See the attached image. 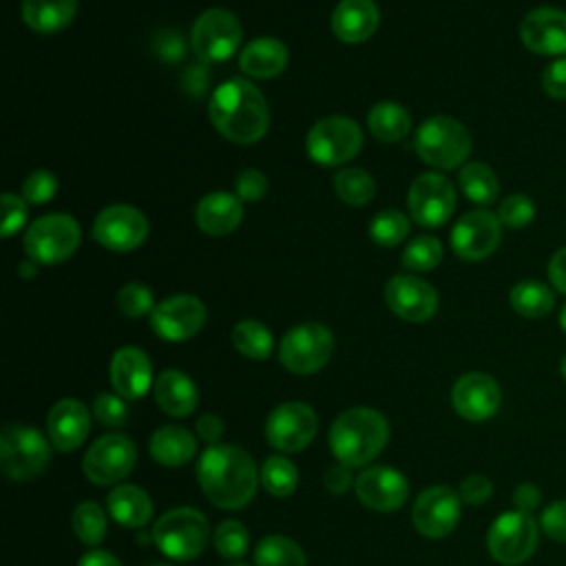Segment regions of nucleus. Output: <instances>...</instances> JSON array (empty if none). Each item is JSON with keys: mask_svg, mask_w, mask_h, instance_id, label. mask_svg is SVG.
Segmentation results:
<instances>
[{"mask_svg": "<svg viewBox=\"0 0 566 566\" xmlns=\"http://www.w3.org/2000/svg\"><path fill=\"white\" fill-rule=\"evenodd\" d=\"M491 493H493V484H491V480L486 478V475H480V473H473V475H469V478H464L462 480V484H460V500L462 502H467V504H482V502H486L489 497H491Z\"/></svg>", "mask_w": 566, "mask_h": 566, "instance_id": "51", "label": "nucleus"}, {"mask_svg": "<svg viewBox=\"0 0 566 566\" xmlns=\"http://www.w3.org/2000/svg\"><path fill=\"white\" fill-rule=\"evenodd\" d=\"M502 402V391L495 378L482 371L460 376L451 389V405L458 416L471 422H482L495 416Z\"/></svg>", "mask_w": 566, "mask_h": 566, "instance_id": "20", "label": "nucleus"}, {"mask_svg": "<svg viewBox=\"0 0 566 566\" xmlns=\"http://www.w3.org/2000/svg\"><path fill=\"white\" fill-rule=\"evenodd\" d=\"M385 301L389 310L409 321H429L438 310V292L424 279L413 274H398L385 285Z\"/></svg>", "mask_w": 566, "mask_h": 566, "instance_id": "19", "label": "nucleus"}, {"mask_svg": "<svg viewBox=\"0 0 566 566\" xmlns=\"http://www.w3.org/2000/svg\"><path fill=\"white\" fill-rule=\"evenodd\" d=\"M559 371H562V376H564V380H566V356H564L562 363H559Z\"/></svg>", "mask_w": 566, "mask_h": 566, "instance_id": "59", "label": "nucleus"}, {"mask_svg": "<svg viewBox=\"0 0 566 566\" xmlns=\"http://www.w3.org/2000/svg\"><path fill=\"white\" fill-rule=\"evenodd\" d=\"M352 467L338 462L325 471V486L334 495H343L352 486Z\"/></svg>", "mask_w": 566, "mask_h": 566, "instance_id": "52", "label": "nucleus"}, {"mask_svg": "<svg viewBox=\"0 0 566 566\" xmlns=\"http://www.w3.org/2000/svg\"><path fill=\"white\" fill-rule=\"evenodd\" d=\"M460 188L467 195V199H471L478 206H489L495 201L497 192H500V181L497 175L493 172L491 166L482 164V161H471L464 164L460 168Z\"/></svg>", "mask_w": 566, "mask_h": 566, "instance_id": "34", "label": "nucleus"}, {"mask_svg": "<svg viewBox=\"0 0 566 566\" xmlns=\"http://www.w3.org/2000/svg\"><path fill=\"white\" fill-rule=\"evenodd\" d=\"M287 49L276 38H256L248 42L239 55V66L256 80L276 77L287 66Z\"/></svg>", "mask_w": 566, "mask_h": 566, "instance_id": "28", "label": "nucleus"}, {"mask_svg": "<svg viewBox=\"0 0 566 566\" xmlns=\"http://www.w3.org/2000/svg\"><path fill=\"white\" fill-rule=\"evenodd\" d=\"M214 548L221 557L226 559H237L243 557L250 544L248 528L239 520H226L214 528Z\"/></svg>", "mask_w": 566, "mask_h": 566, "instance_id": "42", "label": "nucleus"}, {"mask_svg": "<svg viewBox=\"0 0 566 566\" xmlns=\"http://www.w3.org/2000/svg\"><path fill=\"white\" fill-rule=\"evenodd\" d=\"M243 29L234 13L221 7L206 9L192 24L190 46L201 62H223L241 44Z\"/></svg>", "mask_w": 566, "mask_h": 566, "instance_id": "10", "label": "nucleus"}, {"mask_svg": "<svg viewBox=\"0 0 566 566\" xmlns=\"http://www.w3.org/2000/svg\"><path fill=\"white\" fill-rule=\"evenodd\" d=\"M542 88L553 99H566V57H555L542 71Z\"/></svg>", "mask_w": 566, "mask_h": 566, "instance_id": "49", "label": "nucleus"}, {"mask_svg": "<svg viewBox=\"0 0 566 566\" xmlns=\"http://www.w3.org/2000/svg\"><path fill=\"white\" fill-rule=\"evenodd\" d=\"M57 192V179L46 168H38L29 172V177L22 181V195L27 203L42 206Z\"/></svg>", "mask_w": 566, "mask_h": 566, "instance_id": "45", "label": "nucleus"}, {"mask_svg": "<svg viewBox=\"0 0 566 566\" xmlns=\"http://www.w3.org/2000/svg\"><path fill=\"white\" fill-rule=\"evenodd\" d=\"M153 539L164 555L188 562L206 548L210 539V526L201 511L192 506H177L166 511L155 522Z\"/></svg>", "mask_w": 566, "mask_h": 566, "instance_id": "6", "label": "nucleus"}, {"mask_svg": "<svg viewBox=\"0 0 566 566\" xmlns=\"http://www.w3.org/2000/svg\"><path fill=\"white\" fill-rule=\"evenodd\" d=\"M509 301H511V307L520 316L542 318V316L551 314V310L555 307V292L546 283L526 279V281H520L511 287Z\"/></svg>", "mask_w": 566, "mask_h": 566, "instance_id": "32", "label": "nucleus"}, {"mask_svg": "<svg viewBox=\"0 0 566 566\" xmlns=\"http://www.w3.org/2000/svg\"><path fill=\"white\" fill-rule=\"evenodd\" d=\"M334 352V336L323 323H303L292 327L279 347L283 367L292 374H314L329 360Z\"/></svg>", "mask_w": 566, "mask_h": 566, "instance_id": "11", "label": "nucleus"}, {"mask_svg": "<svg viewBox=\"0 0 566 566\" xmlns=\"http://www.w3.org/2000/svg\"><path fill=\"white\" fill-rule=\"evenodd\" d=\"M559 327L566 332V303H564L562 310H559Z\"/></svg>", "mask_w": 566, "mask_h": 566, "instance_id": "58", "label": "nucleus"}, {"mask_svg": "<svg viewBox=\"0 0 566 566\" xmlns=\"http://www.w3.org/2000/svg\"><path fill=\"white\" fill-rule=\"evenodd\" d=\"M548 279L553 290L566 294V245L559 248L548 261Z\"/></svg>", "mask_w": 566, "mask_h": 566, "instance_id": "54", "label": "nucleus"}, {"mask_svg": "<svg viewBox=\"0 0 566 566\" xmlns=\"http://www.w3.org/2000/svg\"><path fill=\"white\" fill-rule=\"evenodd\" d=\"M77 13V0H24L22 18L38 33H57L71 24Z\"/></svg>", "mask_w": 566, "mask_h": 566, "instance_id": "31", "label": "nucleus"}, {"mask_svg": "<svg viewBox=\"0 0 566 566\" xmlns=\"http://www.w3.org/2000/svg\"><path fill=\"white\" fill-rule=\"evenodd\" d=\"M539 500H542V493L535 484L531 482H522L515 486L513 491V504L517 511H524V513H533L537 506H539Z\"/></svg>", "mask_w": 566, "mask_h": 566, "instance_id": "53", "label": "nucleus"}, {"mask_svg": "<svg viewBox=\"0 0 566 566\" xmlns=\"http://www.w3.org/2000/svg\"><path fill=\"white\" fill-rule=\"evenodd\" d=\"M389 440L387 418L371 407H352L329 427V449L347 467L371 462Z\"/></svg>", "mask_w": 566, "mask_h": 566, "instance_id": "3", "label": "nucleus"}, {"mask_svg": "<svg viewBox=\"0 0 566 566\" xmlns=\"http://www.w3.org/2000/svg\"><path fill=\"white\" fill-rule=\"evenodd\" d=\"M137 462L135 442L124 433H106L97 438L82 460V471L93 484H115L124 480Z\"/></svg>", "mask_w": 566, "mask_h": 566, "instance_id": "12", "label": "nucleus"}, {"mask_svg": "<svg viewBox=\"0 0 566 566\" xmlns=\"http://www.w3.org/2000/svg\"><path fill=\"white\" fill-rule=\"evenodd\" d=\"M537 539L539 528L533 515L515 509L502 513L491 524L486 535V548L495 562L504 566H517L535 553Z\"/></svg>", "mask_w": 566, "mask_h": 566, "instance_id": "9", "label": "nucleus"}, {"mask_svg": "<svg viewBox=\"0 0 566 566\" xmlns=\"http://www.w3.org/2000/svg\"><path fill=\"white\" fill-rule=\"evenodd\" d=\"M522 44L537 55L566 53V11L557 7H535L520 22Z\"/></svg>", "mask_w": 566, "mask_h": 566, "instance_id": "21", "label": "nucleus"}, {"mask_svg": "<svg viewBox=\"0 0 566 566\" xmlns=\"http://www.w3.org/2000/svg\"><path fill=\"white\" fill-rule=\"evenodd\" d=\"M0 208H2V221H0V234L4 239H9L13 232H18L27 217H29V208H27V201L20 199L18 195H11V192H4L0 197Z\"/></svg>", "mask_w": 566, "mask_h": 566, "instance_id": "46", "label": "nucleus"}, {"mask_svg": "<svg viewBox=\"0 0 566 566\" xmlns=\"http://www.w3.org/2000/svg\"><path fill=\"white\" fill-rule=\"evenodd\" d=\"M442 261V243L436 237H416L402 252V265L413 272H429Z\"/></svg>", "mask_w": 566, "mask_h": 566, "instance_id": "40", "label": "nucleus"}, {"mask_svg": "<svg viewBox=\"0 0 566 566\" xmlns=\"http://www.w3.org/2000/svg\"><path fill=\"white\" fill-rule=\"evenodd\" d=\"M380 13L374 0H340L332 11V31L345 44H358L374 35Z\"/></svg>", "mask_w": 566, "mask_h": 566, "instance_id": "25", "label": "nucleus"}, {"mask_svg": "<svg viewBox=\"0 0 566 566\" xmlns=\"http://www.w3.org/2000/svg\"><path fill=\"white\" fill-rule=\"evenodd\" d=\"M93 237L113 252H128L146 241L148 221L142 210L128 203H113L95 217Z\"/></svg>", "mask_w": 566, "mask_h": 566, "instance_id": "15", "label": "nucleus"}, {"mask_svg": "<svg viewBox=\"0 0 566 566\" xmlns=\"http://www.w3.org/2000/svg\"><path fill=\"white\" fill-rule=\"evenodd\" d=\"M336 195L349 206H365L371 201L376 186L367 170L363 168H340L334 175Z\"/></svg>", "mask_w": 566, "mask_h": 566, "instance_id": "37", "label": "nucleus"}, {"mask_svg": "<svg viewBox=\"0 0 566 566\" xmlns=\"http://www.w3.org/2000/svg\"><path fill=\"white\" fill-rule=\"evenodd\" d=\"M212 126L234 144L259 142L270 126V111L263 93L243 77H232L214 88L208 102Z\"/></svg>", "mask_w": 566, "mask_h": 566, "instance_id": "2", "label": "nucleus"}, {"mask_svg": "<svg viewBox=\"0 0 566 566\" xmlns=\"http://www.w3.org/2000/svg\"><path fill=\"white\" fill-rule=\"evenodd\" d=\"M117 305H119L122 314H126L130 318H139V316L155 310V298H153V292L146 285L128 283L119 290Z\"/></svg>", "mask_w": 566, "mask_h": 566, "instance_id": "44", "label": "nucleus"}, {"mask_svg": "<svg viewBox=\"0 0 566 566\" xmlns=\"http://www.w3.org/2000/svg\"><path fill=\"white\" fill-rule=\"evenodd\" d=\"M318 429L314 409L305 402H283L274 407L265 420L268 442L285 453L305 449Z\"/></svg>", "mask_w": 566, "mask_h": 566, "instance_id": "13", "label": "nucleus"}, {"mask_svg": "<svg viewBox=\"0 0 566 566\" xmlns=\"http://www.w3.org/2000/svg\"><path fill=\"white\" fill-rule=\"evenodd\" d=\"M108 513L115 522L128 528L144 526L153 515V502L148 493L135 484H119L108 493Z\"/></svg>", "mask_w": 566, "mask_h": 566, "instance_id": "30", "label": "nucleus"}, {"mask_svg": "<svg viewBox=\"0 0 566 566\" xmlns=\"http://www.w3.org/2000/svg\"><path fill=\"white\" fill-rule=\"evenodd\" d=\"M243 219V201L230 192L206 195L195 210L197 226L212 237L230 234Z\"/></svg>", "mask_w": 566, "mask_h": 566, "instance_id": "26", "label": "nucleus"}, {"mask_svg": "<svg viewBox=\"0 0 566 566\" xmlns=\"http://www.w3.org/2000/svg\"><path fill=\"white\" fill-rule=\"evenodd\" d=\"M197 433H199V438H201L203 442L217 444V440H219L221 433H223V422H221V418L214 416V413H203V416H199V420H197Z\"/></svg>", "mask_w": 566, "mask_h": 566, "instance_id": "55", "label": "nucleus"}, {"mask_svg": "<svg viewBox=\"0 0 566 566\" xmlns=\"http://www.w3.org/2000/svg\"><path fill=\"white\" fill-rule=\"evenodd\" d=\"M155 400L168 416H190L199 402L197 385L179 369H166L155 380Z\"/></svg>", "mask_w": 566, "mask_h": 566, "instance_id": "27", "label": "nucleus"}, {"mask_svg": "<svg viewBox=\"0 0 566 566\" xmlns=\"http://www.w3.org/2000/svg\"><path fill=\"white\" fill-rule=\"evenodd\" d=\"M409 232V221L400 210H382L369 223V237L378 245H398Z\"/></svg>", "mask_w": 566, "mask_h": 566, "instance_id": "41", "label": "nucleus"}, {"mask_svg": "<svg viewBox=\"0 0 566 566\" xmlns=\"http://www.w3.org/2000/svg\"><path fill=\"white\" fill-rule=\"evenodd\" d=\"M363 146L360 126L345 115H327L318 119L307 137L305 148L312 161L321 166H340L358 155Z\"/></svg>", "mask_w": 566, "mask_h": 566, "instance_id": "8", "label": "nucleus"}, {"mask_svg": "<svg viewBox=\"0 0 566 566\" xmlns=\"http://www.w3.org/2000/svg\"><path fill=\"white\" fill-rule=\"evenodd\" d=\"M502 239V223L489 210L467 212L451 230V248L464 261H482L495 252Z\"/></svg>", "mask_w": 566, "mask_h": 566, "instance_id": "17", "label": "nucleus"}, {"mask_svg": "<svg viewBox=\"0 0 566 566\" xmlns=\"http://www.w3.org/2000/svg\"><path fill=\"white\" fill-rule=\"evenodd\" d=\"M539 526H542V531H544L551 539L566 544V500H559V502L548 504V506L542 511Z\"/></svg>", "mask_w": 566, "mask_h": 566, "instance_id": "48", "label": "nucleus"}, {"mask_svg": "<svg viewBox=\"0 0 566 566\" xmlns=\"http://www.w3.org/2000/svg\"><path fill=\"white\" fill-rule=\"evenodd\" d=\"M206 323V307L192 294H175L164 298L150 312V327L170 343L192 338Z\"/></svg>", "mask_w": 566, "mask_h": 566, "instance_id": "16", "label": "nucleus"}, {"mask_svg": "<svg viewBox=\"0 0 566 566\" xmlns=\"http://www.w3.org/2000/svg\"><path fill=\"white\" fill-rule=\"evenodd\" d=\"M91 429V416L84 402L75 398L57 400L49 416H46V431L49 440L57 451H73L77 449Z\"/></svg>", "mask_w": 566, "mask_h": 566, "instance_id": "23", "label": "nucleus"}, {"mask_svg": "<svg viewBox=\"0 0 566 566\" xmlns=\"http://www.w3.org/2000/svg\"><path fill=\"white\" fill-rule=\"evenodd\" d=\"M82 230L71 214L53 212L35 219L27 234H24V250L27 256L44 263L55 265L66 261L80 245Z\"/></svg>", "mask_w": 566, "mask_h": 566, "instance_id": "7", "label": "nucleus"}, {"mask_svg": "<svg viewBox=\"0 0 566 566\" xmlns=\"http://www.w3.org/2000/svg\"><path fill=\"white\" fill-rule=\"evenodd\" d=\"M230 566H245V564H230Z\"/></svg>", "mask_w": 566, "mask_h": 566, "instance_id": "61", "label": "nucleus"}, {"mask_svg": "<svg viewBox=\"0 0 566 566\" xmlns=\"http://www.w3.org/2000/svg\"><path fill=\"white\" fill-rule=\"evenodd\" d=\"M497 219L506 228H524L535 219V203L526 195H509L497 206Z\"/></svg>", "mask_w": 566, "mask_h": 566, "instance_id": "43", "label": "nucleus"}, {"mask_svg": "<svg viewBox=\"0 0 566 566\" xmlns=\"http://www.w3.org/2000/svg\"><path fill=\"white\" fill-rule=\"evenodd\" d=\"M51 440L38 429L9 422L0 431V469L7 480L27 482L38 478L51 458Z\"/></svg>", "mask_w": 566, "mask_h": 566, "instance_id": "5", "label": "nucleus"}, {"mask_svg": "<svg viewBox=\"0 0 566 566\" xmlns=\"http://www.w3.org/2000/svg\"><path fill=\"white\" fill-rule=\"evenodd\" d=\"M73 533L86 546H97L106 535V515L97 502H82L71 517Z\"/></svg>", "mask_w": 566, "mask_h": 566, "instance_id": "39", "label": "nucleus"}, {"mask_svg": "<svg viewBox=\"0 0 566 566\" xmlns=\"http://www.w3.org/2000/svg\"><path fill=\"white\" fill-rule=\"evenodd\" d=\"M148 449L155 462L164 467H184L192 460L197 442L188 429L179 424H164L150 436Z\"/></svg>", "mask_w": 566, "mask_h": 566, "instance_id": "29", "label": "nucleus"}, {"mask_svg": "<svg viewBox=\"0 0 566 566\" xmlns=\"http://www.w3.org/2000/svg\"><path fill=\"white\" fill-rule=\"evenodd\" d=\"M203 495L219 509H241L256 493V467L248 451L234 444H208L197 464Z\"/></svg>", "mask_w": 566, "mask_h": 566, "instance_id": "1", "label": "nucleus"}, {"mask_svg": "<svg viewBox=\"0 0 566 566\" xmlns=\"http://www.w3.org/2000/svg\"><path fill=\"white\" fill-rule=\"evenodd\" d=\"M411 219L424 228H438L455 210V190L440 172H424L413 179L407 195Z\"/></svg>", "mask_w": 566, "mask_h": 566, "instance_id": "14", "label": "nucleus"}, {"mask_svg": "<svg viewBox=\"0 0 566 566\" xmlns=\"http://www.w3.org/2000/svg\"><path fill=\"white\" fill-rule=\"evenodd\" d=\"M237 197L241 201H259L268 190V179L256 168H245L237 177Z\"/></svg>", "mask_w": 566, "mask_h": 566, "instance_id": "50", "label": "nucleus"}, {"mask_svg": "<svg viewBox=\"0 0 566 566\" xmlns=\"http://www.w3.org/2000/svg\"><path fill=\"white\" fill-rule=\"evenodd\" d=\"M150 566H170V564H150Z\"/></svg>", "mask_w": 566, "mask_h": 566, "instance_id": "60", "label": "nucleus"}, {"mask_svg": "<svg viewBox=\"0 0 566 566\" xmlns=\"http://www.w3.org/2000/svg\"><path fill=\"white\" fill-rule=\"evenodd\" d=\"M111 382L128 400L142 398L153 382V365L144 349L122 347L111 358Z\"/></svg>", "mask_w": 566, "mask_h": 566, "instance_id": "24", "label": "nucleus"}, {"mask_svg": "<svg viewBox=\"0 0 566 566\" xmlns=\"http://www.w3.org/2000/svg\"><path fill=\"white\" fill-rule=\"evenodd\" d=\"M356 495L367 509L389 513L405 504L409 484L407 478L391 467H369L356 478Z\"/></svg>", "mask_w": 566, "mask_h": 566, "instance_id": "22", "label": "nucleus"}, {"mask_svg": "<svg viewBox=\"0 0 566 566\" xmlns=\"http://www.w3.org/2000/svg\"><path fill=\"white\" fill-rule=\"evenodd\" d=\"M303 548L285 535H268L254 548L256 566H305Z\"/></svg>", "mask_w": 566, "mask_h": 566, "instance_id": "36", "label": "nucleus"}, {"mask_svg": "<svg viewBox=\"0 0 566 566\" xmlns=\"http://www.w3.org/2000/svg\"><path fill=\"white\" fill-rule=\"evenodd\" d=\"M261 484L274 497H287L298 484V471L294 462L283 455H270L261 467Z\"/></svg>", "mask_w": 566, "mask_h": 566, "instance_id": "38", "label": "nucleus"}, {"mask_svg": "<svg viewBox=\"0 0 566 566\" xmlns=\"http://www.w3.org/2000/svg\"><path fill=\"white\" fill-rule=\"evenodd\" d=\"M93 413L104 427H122L128 418V409L124 400L115 394H99L93 402Z\"/></svg>", "mask_w": 566, "mask_h": 566, "instance_id": "47", "label": "nucleus"}, {"mask_svg": "<svg viewBox=\"0 0 566 566\" xmlns=\"http://www.w3.org/2000/svg\"><path fill=\"white\" fill-rule=\"evenodd\" d=\"M77 566H122V562L113 553L95 548V551L84 553L82 559L77 562Z\"/></svg>", "mask_w": 566, "mask_h": 566, "instance_id": "56", "label": "nucleus"}, {"mask_svg": "<svg viewBox=\"0 0 566 566\" xmlns=\"http://www.w3.org/2000/svg\"><path fill=\"white\" fill-rule=\"evenodd\" d=\"M413 148L424 164L451 170L467 161L471 153V135L458 119L449 115H433L418 126Z\"/></svg>", "mask_w": 566, "mask_h": 566, "instance_id": "4", "label": "nucleus"}, {"mask_svg": "<svg viewBox=\"0 0 566 566\" xmlns=\"http://www.w3.org/2000/svg\"><path fill=\"white\" fill-rule=\"evenodd\" d=\"M18 272L22 279H33L38 274V261L33 259H24L20 265H18Z\"/></svg>", "mask_w": 566, "mask_h": 566, "instance_id": "57", "label": "nucleus"}, {"mask_svg": "<svg viewBox=\"0 0 566 566\" xmlns=\"http://www.w3.org/2000/svg\"><path fill=\"white\" fill-rule=\"evenodd\" d=\"M232 343L243 356L254 358V360L270 358V354L274 349L272 332L261 321H254V318H245L234 325Z\"/></svg>", "mask_w": 566, "mask_h": 566, "instance_id": "35", "label": "nucleus"}, {"mask_svg": "<svg viewBox=\"0 0 566 566\" xmlns=\"http://www.w3.org/2000/svg\"><path fill=\"white\" fill-rule=\"evenodd\" d=\"M369 130L380 142H400L411 128L409 113L396 102H378L367 115Z\"/></svg>", "mask_w": 566, "mask_h": 566, "instance_id": "33", "label": "nucleus"}, {"mask_svg": "<svg viewBox=\"0 0 566 566\" xmlns=\"http://www.w3.org/2000/svg\"><path fill=\"white\" fill-rule=\"evenodd\" d=\"M413 526L424 537L449 535L460 520V495L449 486H429L413 502Z\"/></svg>", "mask_w": 566, "mask_h": 566, "instance_id": "18", "label": "nucleus"}]
</instances>
